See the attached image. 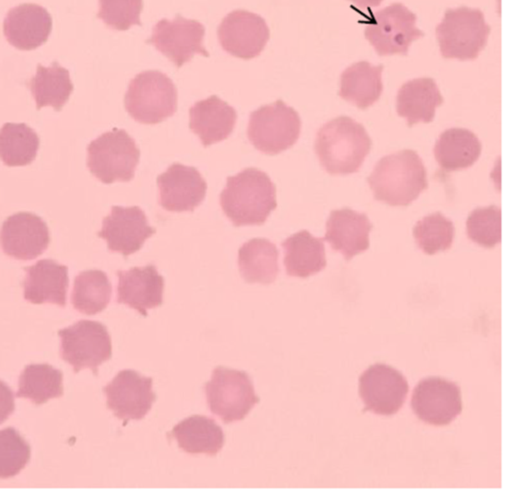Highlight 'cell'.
Instances as JSON below:
<instances>
[{
	"label": "cell",
	"mask_w": 512,
	"mask_h": 501,
	"mask_svg": "<svg viewBox=\"0 0 512 501\" xmlns=\"http://www.w3.org/2000/svg\"><path fill=\"white\" fill-rule=\"evenodd\" d=\"M220 205L234 226L262 225L277 207L276 187L267 173L246 168L227 178Z\"/></svg>",
	"instance_id": "6da1fadb"
},
{
	"label": "cell",
	"mask_w": 512,
	"mask_h": 501,
	"mask_svg": "<svg viewBox=\"0 0 512 501\" xmlns=\"http://www.w3.org/2000/svg\"><path fill=\"white\" fill-rule=\"evenodd\" d=\"M366 180L374 198L390 206H408L428 187L425 166L410 149L382 157Z\"/></svg>",
	"instance_id": "7a4b0ae2"
},
{
	"label": "cell",
	"mask_w": 512,
	"mask_h": 501,
	"mask_svg": "<svg viewBox=\"0 0 512 501\" xmlns=\"http://www.w3.org/2000/svg\"><path fill=\"white\" fill-rule=\"evenodd\" d=\"M372 147L364 126L349 116H339L317 132L314 149L322 167L330 174L359 170Z\"/></svg>",
	"instance_id": "3957f363"
},
{
	"label": "cell",
	"mask_w": 512,
	"mask_h": 501,
	"mask_svg": "<svg viewBox=\"0 0 512 501\" xmlns=\"http://www.w3.org/2000/svg\"><path fill=\"white\" fill-rule=\"evenodd\" d=\"M490 30L482 11L460 6L445 11L436 38L444 58L472 60L486 46Z\"/></svg>",
	"instance_id": "277c9868"
},
{
	"label": "cell",
	"mask_w": 512,
	"mask_h": 501,
	"mask_svg": "<svg viewBox=\"0 0 512 501\" xmlns=\"http://www.w3.org/2000/svg\"><path fill=\"white\" fill-rule=\"evenodd\" d=\"M124 106L137 122L160 123L177 110V88L166 74L156 70L143 71L130 81Z\"/></svg>",
	"instance_id": "5b68a950"
},
{
	"label": "cell",
	"mask_w": 512,
	"mask_h": 501,
	"mask_svg": "<svg viewBox=\"0 0 512 501\" xmlns=\"http://www.w3.org/2000/svg\"><path fill=\"white\" fill-rule=\"evenodd\" d=\"M87 153L90 172L105 184L129 182L140 158L135 140L125 130L117 128L91 141Z\"/></svg>",
	"instance_id": "8992f818"
},
{
	"label": "cell",
	"mask_w": 512,
	"mask_h": 501,
	"mask_svg": "<svg viewBox=\"0 0 512 501\" xmlns=\"http://www.w3.org/2000/svg\"><path fill=\"white\" fill-rule=\"evenodd\" d=\"M300 130L297 111L278 99L250 113L247 136L257 150L275 155L292 147Z\"/></svg>",
	"instance_id": "52a82bcc"
},
{
	"label": "cell",
	"mask_w": 512,
	"mask_h": 501,
	"mask_svg": "<svg viewBox=\"0 0 512 501\" xmlns=\"http://www.w3.org/2000/svg\"><path fill=\"white\" fill-rule=\"evenodd\" d=\"M205 393L211 413L224 423L243 420L260 401L247 372L223 366L213 370Z\"/></svg>",
	"instance_id": "ba28073f"
},
{
	"label": "cell",
	"mask_w": 512,
	"mask_h": 501,
	"mask_svg": "<svg viewBox=\"0 0 512 501\" xmlns=\"http://www.w3.org/2000/svg\"><path fill=\"white\" fill-rule=\"evenodd\" d=\"M416 15L401 3L373 13L364 30L365 38L379 56L407 55L410 44L424 32L416 27Z\"/></svg>",
	"instance_id": "9c48e42d"
},
{
	"label": "cell",
	"mask_w": 512,
	"mask_h": 501,
	"mask_svg": "<svg viewBox=\"0 0 512 501\" xmlns=\"http://www.w3.org/2000/svg\"><path fill=\"white\" fill-rule=\"evenodd\" d=\"M61 356L74 372L89 368L94 375L98 367L112 357L111 338L106 326L92 320H80L58 331Z\"/></svg>",
	"instance_id": "30bf717a"
},
{
	"label": "cell",
	"mask_w": 512,
	"mask_h": 501,
	"mask_svg": "<svg viewBox=\"0 0 512 501\" xmlns=\"http://www.w3.org/2000/svg\"><path fill=\"white\" fill-rule=\"evenodd\" d=\"M204 35L205 28L199 21L186 19L177 14L173 20H159L153 27L151 37L145 42L154 45L180 68L190 61L194 54L209 57L203 46Z\"/></svg>",
	"instance_id": "8fae6325"
},
{
	"label": "cell",
	"mask_w": 512,
	"mask_h": 501,
	"mask_svg": "<svg viewBox=\"0 0 512 501\" xmlns=\"http://www.w3.org/2000/svg\"><path fill=\"white\" fill-rule=\"evenodd\" d=\"M152 384L151 377H145L132 369L121 370L103 388L107 408L125 424L129 420L143 419L157 399Z\"/></svg>",
	"instance_id": "7c38bea8"
},
{
	"label": "cell",
	"mask_w": 512,
	"mask_h": 501,
	"mask_svg": "<svg viewBox=\"0 0 512 501\" xmlns=\"http://www.w3.org/2000/svg\"><path fill=\"white\" fill-rule=\"evenodd\" d=\"M408 383L398 370L384 363L369 366L359 378L365 408L380 415L395 414L403 405Z\"/></svg>",
	"instance_id": "4fadbf2b"
},
{
	"label": "cell",
	"mask_w": 512,
	"mask_h": 501,
	"mask_svg": "<svg viewBox=\"0 0 512 501\" xmlns=\"http://www.w3.org/2000/svg\"><path fill=\"white\" fill-rule=\"evenodd\" d=\"M217 36L224 51L248 60L263 51L270 31L260 15L238 9L222 19L217 28Z\"/></svg>",
	"instance_id": "5bb4252c"
},
{
	"label": "cell",
	"mask_w": 512,
	"mask_h": 501,
	"mask_svg": "<svg viewBox=\"0 0 512 501\" xmlns=\"http://www.w3.org/2000/svg\"><path fill=\"white\" fill-rule=\"evenodd\" d=\"M411 407L416 416L426 423L448 425L463 408L460 388L440 377L422 379L413 390Z\"/></svg>",
	"instance_id": "9a60e30c"
},
{
	"label": "cell",
	"mask_w": 512,
	"mask_h": 501,
	"mask_svg": "<svg viewBox=\"0 0 512 501\" xmlns=\"http://www.w3.org/2000/svg\"><path fill=\"white\" fill-rule=\"evenodd\" d=\"M156 229L149 225L144 211L139 206H112L111 213L102 221L98 237L106 240L107 248L124 257L140 250L145 240Z\"/></svg>",
	"instance_id": "2e32d148"
},
{
	"label": "cell",
	"mask_w": 512,
	"mask_h": 501,
	"mask_svg": "<svg viewBox=\"0 0 512 501\" xmlns=\"http://www.w3.org/2000/svg\"><path fill=\"white\" fill-rule=\"evenodd\" d=\"M50 243L46 222L30 212H18L5 219L0 230L3 252L17 260H32Z\"/></svg>",
	"instance_id": "e0dca14e"
},
{
	"label": "cell",
	"mask_w": 512,
	"mask_h": 501,
	"mask_svg": "<svg viewBox=\"0 0 512 501\" xmlns=\"http://www.w3.org/2000/svg\"><path fill=\"white\" fill-rule=\"evenodd\" d=\"M159 205L171 212H192L204 200L207 183L192 166L171 164L157 177Z\"/></svg>",
	"instance_id": "ac0fdd59"
},
{
	"label": "cell",
	"mask_w": 512,
	"mask_h": 501,
	"mask_svg": "<svg viewBox=\"0 0 512 501\" xmlns=\"http://www.w3.org/2000/svg\"><path fill=\"white\" fill-rule=\"evenodd\" d=\"M117 303L147 316V310L163 304L164 278L153 264L118 270Z\"/></svg>",
	"instance_id": "d6986e66"
},
{
	"label": "cell",
	"mask_w": 512,
	"mask_h": 501,
	"mask_svg": "<svg viewBox=\"0 0 512 501\" xmlns=\"http://www.w3.org/2000/svg\"><path fill=\"white\" fill-rule=\"evenodd\" d=\"M372 228L373 224L365 213L350 208L332 210L322 239L349 261L369 248V234Z\"/></svg>",
	"instance_id": "ffe728a7"
},
{
	"label": "cell",
	"mask_w": 512,
	"mask_h": 501,
	"mask_svg": "<svg viewBox=\"0 0 512 501\" xmlns=\"http://www.w3.org/2000/svg\"><path fill=\"white\" fill-rule=\"evenodd\" d=\"M3 28L12 46L20 50H32L47 41L52 29V18L39 5L21 4L8 12Z\"/></svg>",
	"instance_id": "44dd1931"
},
{
	"label": "cell",
	"mask_w": 512,
	"mask_h": 501,
	"mask_svg": "<svg viewBox=\"0 0 512 501\" xmlns=\"http://www.w3.org/2000/svg\"><path fill=\"white\" fill-rule=\"evenodd\" d=\"M189 128L204 147L228 138L237 120L236 110L216 95L197 101L189 109Z\"/></svg>",
	"instance_id": "7402d4cb"
},
{
	"label": "cell",
	"mask_w": 512,
	"mask_h": 501,
	"mask_svg": "<svg viewBox=\"0 0 512 501\" xmlns=\"http://www.w3.org/2000/svg\"><path fill=\"white\" fill-rule=\"evenodd\" d=\"M24 298L33 304L51 302L66 305L68 268L53 259H42L26 267Z\"/></svg>",
	"instance_id": "603a6c76"
},
{
	"label": "cell",
	"mask_w": 512,
	"mask_h": 501,
	"mask_svg": "<svg viewBox=\"0 0 512 501\" xmlns=\"http://www.w3.org/2000/svg\"><path fill=\"white\" fill-rule=\"evenodd\" d=\"M442 103L443 97L434 79L424 77L401 86L396 98V110L399 116L406 118L408 127H412L418 122L433 121L435 109Z\"/></svg>",
	"instance_id": "cb8c5ba5"
},
{
	"label": "cell",
	"mask_w": 512,
	"mask_h": 501,
	"mask_svg": "<svg viewBox=\"0 0 512 501\" xmlns=\"http://www.w3.org/2000/svg\"><path fill=\"white\" fill-rule=\"evenodd\" d=\"M281 245L283 263L289 276L307 278L326 267L323 239L314 237L307 230L292 234Z\"/></svg>",
	"instance_id": "d4e9b609"
},
{
	"label": "cell",
	"mask_w": 512,
	"mask_h": 501,
	"mask_svg": "<svg viewBox=\"0 0 512 501\" xmlns=\"http://www.w3.org/2000/svg\"><path fill=\"white\" fill-rule=\"evenodd\" d=\"M183 451L215 456L223 447L225 435L215 420L193 415L180 421L169 432Z\"/></svg>",
	"instance_id": "484cf974"
},
{
	"label": "cell",
	"mask_w": 512,
	"mask_h": 501,
	"mask_svg": "<svg viewBox=\"0 0 512 501\" xmlns=\"http://www.w3.org/2000/svg\"><path fill=\"white\" fill-rule=\"evenodd\" d=\"M382 64L373 66L360 61L346 68L341 74L339 96L359 109H366L376 102L383 91Z\"/></svg>",
	"instance_id": "4316f807"
},
{
	"label": "cell",
	"mask_w": 512,
	"mask_h": 501,
	"mask_svg": "<svg viewBox=\"0 0 512 501\" xmlns=\"http://www.w3.org/2000/svg\"><path fill=\"white\" fill-rule=\"evenodd\" d=\"M482 145L477 136L464 128H450L441 133L434 146L439 166L446 172L472 166L479 158Z\"/></svg>",
	"instance_id": "83f0119b"
},
{
	"label": "cell",
	"mask_w": 512,
	"mask_h": 501,
	"mask_svg": "<svg viewBox=\"0 0 512 501\" xmlns=\"http://www.w3.org/2000/svg\"><path fill=\"white\" fill-rule=\"evenodd\" d=\"M279 250L266 238H253L238 250V267L247 283L270 284L279 273Z\"/></svg>",
	"instance_id": "f1b7e54d"
},
{
	"label": "cell",
	"mask_w": 512,
	"mask_h": 501,
	"mask_svg": "<svg viewBox=\"0 0 512 501\" xmlns=\"http://www.w3.org/2000/svg\"><path fill=\"white\" fill-rule=\"evenodd\" d=\"M29 87L38 110L44 106H52L60 111L73 91L68 70L56 62L49 67L38 65Z\"/></svg>",
	"instance_id": "f546056e"
},
{
	"label": "cell",
	"mask_w": 512,
	"mask_h": 501,
	"mask_svg": "<svg viewBox=\"0 0 512 501\" xmlns=\"http://www.w3.org/2000/svg\"><path fill=\"white\" fill-rule=\"evenodd\" d=\"M112 285L105 272L98 269L85 270L74 279L72 304L86 315L102 312L111 299Z\"/></svg>",
	"instance_id": "4dcf8cb0"
},
{
	"label": "cell",
	"mask_w": 512,
	"mask_h": 501,
	"mask_svg": "<svg viewBox=\"0 0 512 501\" xmlns=\"http://www.w3.org/2000/svg\"><path fill=\"white\" fill-rule=\"evenodd\" d=\"M63 374L53 366L29 364L19 377L17 397L29 398L36 405L63 395Z\"/></svg>",
	"instance_id": "1f68e13d"
},
{
	"label": "cell",
	"mask_w": 512,
	"mask_h": 501,
	"mask_svg": "<svg viewBox=\"0 0 512 501\" xmlns=\"http://www.w3.org/2000/svg\"><path fill=\"white\" fill-rule=\"evenodd\" d=\"M37 133L24 123H5L0 129V159L7 166H25L36 157Z\"/></svg>",
	"instance_id": "d6a6232c"
},
{
	"label": "cell",
	"mask_w": 512,
	"mask_h": 501,
	"mask_svg": "<svg viewBox=\"0 0 512 501\" xmlns=\"http://www.w3.org/2000/svg\"><path fill=\"white\" fill-rule=\"evenodd\" d=\"M454 234L453 222L440 212L425 216L413 228L415 242L428 255L449 249Z\"/></svg>",
	"instance_id": "836d02e7"
},
{
	"label": "cell",
	"mask_w": 512,
	"mask_h": 501,
	"mask_svg": "<svg viewBox=\"0 0 512 501\" xmlns=\"http://www.w3.org/2000/svg\"><path fill=\"white\" fill-rule=\"evenodd\" d=\"M466 231L473 242L493 248L501 241V209L495 205L474 209L467 218Z\"/></svg>",
	"instance_id": "e575fe53"
},
{
	"label": "cell",
	"mask_w": 512,
	"mask_h": 501,
	"mask_svg": "<svg viewBox=\"0 0 512 501\" xmlns=\"http://www.w3.org/2000/svg\"><path fill=\"white\" fill-rule=\"evenodd\" d=\"M31 448L13 427L0 430V478L16 476L29 462Z\"/></svg>",
	"instance_id": "d590c367"
},
{
	"label": "cell",
	"mask_w": 512,
	"mask_h": 501,
	"mask_svg": "<svg viewBox=\"0 0 512 501\" xmlns=\"http://www.w3.org/2000/svg\"><path fill=\"white\" fill-rule=\"evenodd\" d=\"M143 0H99L97 17L112 29L125 31L141 25Z\"/></svg>",
	"instance_id": "8d00e7d4"
},
{
	"label": "cell",
	"mask_w": 512,
	"mask_h": 501,
	"mask_svg": "<svg viewBox=\"0 0 512 501\" xmlns=\"http://www.w3.org/2000/svg\"><path fill=\"white\" fill-rule=\"evenodd\" d=\"M14 409V394L10 387L0 380V424L13 413Z\"/></svg>",
	"instance_id": "74e56055"
},
{
	"label": "cell",
	"mask_w": 512,
	"mask_h": 501,
	"mask_svg": "<svg viewBox=\"0 0 512 501\" xmlns=\"http://www.w3.org/2000/svg\"><path fill=\"white\" fill-rule=\"evenodd\" d=\"M353 6L360 9L377 7L383 0H348Z\"/></svg>",
	"instance_id": "f35d334b"
}]
</instances>
